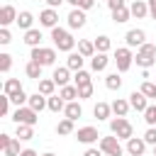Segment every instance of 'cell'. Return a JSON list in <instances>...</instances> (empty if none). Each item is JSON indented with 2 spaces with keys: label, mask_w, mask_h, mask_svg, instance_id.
Masks as SVG:
<instances>
[{
  "label": "cell",
  "mask_w": 156,
  "mask_h": 156,
  "mask_svg": "<svg viewBox=\"0 0 156 156\" xmlns=\"http://www.w3.org/2000/svg\"><path fill=\"white\" fill-rule=\"evenodd\" d=\"M51 39H54V46H56L58 51H71V49L76 46V39L71 37V32H66V29H61V27H54V29H51Z\"/></svg>",
  "instance_id": "1"
},
{
  "label": "cell",
  "mask_w": 156,
  "mask_h": 156,
  "mask_svg": "<svg viewBox=\"0 0 156 156\" xmlns=\"http://www.w3.org/2000/svg\"><path fill=\"white\" fill-rule=\"evenodd\" d=\"M110 129H112V134L117 136V139H132L134 136V127H132V122L127 119V117H115L112 122H110Z\"/></svg>",
  "instance_id": "2"
},
{
  "label": "cell",
  "mask_w": 156,
  "mask_h": 156,
  "mask_svg": "<svg viewBox=\"0 0 156 156\" xmlns=\"http://www.w3.org/2000/svg\"><path fill=\"white\" fill-rule=\"evenodd\" d=\"M134 61H136V66H141V68L146 71L149 66H154V63H156V46L146 41L144 46H139V51H136Z\"/></svg>",
  "instance_id": "3"
},
{
  "label": "cell",
  "mask_w": 156,
  "mask_h": 156,
  "mask_svg": "<svg viewBox=\"0 0 156 156\" xmlns=\"http://www.w3.org/2000/svg\"><path fill=\"white\" fill-rule=\"evenodd\" d=\"M29 58L37 61L41 68H44V66H51V63L56 61V49H49V46H34Z\"/></svg>",
  "instance_id": "4"
},
{
  "label": "cell",
  "mask_w": 156,
  "mask_h": 156,
  "mask_svg": "<svg viewBox=\"0 0 156 156\" xmlns=\"http://www.w3.org/2000/svg\"><path fill=\"white\" fill-rule=\"evenodd\" d=\"M132 61H134V54H132V49H129V46H122V49H117V51H115V63H117V71H119V73L129 71Z\"/></svg>",
  "instance_id": "5"
},
{
  "label": "cell",
  "mask_w": 156,
  "mask_h": 156,
  "mask_svg": "<svg viewBox=\"0 0 156 156\" xmlns=\"http://www.w3.org/2000/svg\"><path fill=\"white\" fill-rule=\"evenodd\" d=\"M100 151L105 154V156H122V144H119V139L117 136H102L100 139Z\"/></svg>",
  "instance_id": "6"
},
{
  "label": "cell",
  "mask_w": 156,
  "mask_h": 156,
  "mask_svg": "<svg viewBox=\"0 0 156 156\" xmlns=\"http://www.w3.org/2000/svg\"><path fill=\"white\" fill-rule=\"evenodd\" d=\"M12 119H15L17 124H29V127H34L39 117H37V112L27 105V107H17V110H15V115H12Z\"/></svg>",
  "instance_id": "7"
},
{
  "label": "cell",
  "mask_w": 156,
  "mask_h": 156,
  "mask_svg": "<svg viewBox=\"0 0 156 156\" xmlns=\"http://www.w3.org/2000/svg\"><path fill=\"white\" fill-rule=\"evenodd\" d=\"M124 41H127V46L132 49V46H144L146 44V32L144 29H129L127 34H124Z\"/></svg>",
  "instance_id": "8"
},
{
  "label": "cell",
  "mask_w": 156,
  "mask_h": 156,
  "mask_svg": "<svg viewBox=\"0 0 156 156\" xmlns=\"http://www.w3.org/2000/svg\"><path fill=\"white\" fill-rule=\"evenodd\" d=\"M56 22H58V12H56L54 7H46V10H41V12H39V24H41V27L54 29V27H58Z\"/></svg>",
  "instance_id": "9"
},
{
  "label": "cell",
  "mask_w": 156,
  "mask_h": 156,
  "mask_svg": "<svg viewBox=\"0 0 156 156\" xmlns=\"http://www.w3.org/2000/svg\"><path fill=\"white\" fill-rule=\"evenodd\" d=\"M129 105H132V110H136V112H146V107H149V98H146L141 90H134V93L129 95Z\"/></svg>",
  "instance_id": "10"
},
{
  "label": "cell",
  "mask_w": 156,
  "mask_h": 156,
  "mask_svg": "<svg viewBox=\"0 0 156 156\" xmlns=\"http://www.w3.org/2000/svg\"><path fill=\"white\" fill-rule=\"evenodd\" d=\"M66 20H68V27H71V29H80V27L85 24V20H88V17H85V10L73 7V10L68 12V17H66Z\"/></svg>",
  "instance_id": "11"
},
{
  "label": "cell",
  "mask_w": 156,
  "mask_h": 156,
  "mask_svg": "<svg viewBox=\"0 0 156 156\" xmlns=\"http://www.w3.org/2000/svg\"><path fill=\"white\" fill-rule=\"evenodd\" d=\"M98 129L95 127H80L78 132H76V139L80 141V144H93V141H98Z\"/></svg>",
  "instance_id": "12"
},
{
  "label": "cell",
  "mask_w": 156,
  "mask_h": 156,
  "mask_svg": "<svg viewBox=\"0 0 156 156\" xmlns=\"http://www.w3.org/2000/svg\"><path fill=\"white\" fill-rule=\"evenodd\" d=\"M144 149H146L144 136H132V139L127 141V151H129L132 156H141V154H144Z\"/></svg>",
  "instance_id": "13"
},
{
  "label": "cell",
  "mask_w": 156,
  "mask_h": 156,
  "mask_svg": "<svg viewBox=\"0 0 156 156\" xmlns=\"http://www.w3.org/2000/svg\"><path fill=\"white\" fill-rule=\"evenodd\" d=\"M129 12H132V17L141 20V17L149 15V2H146V0H134V2L129 5Z\"/></svg>",
  "instance_id": "14"
},
{
  "label": "cell",
  "mask_w": 156,
  "mask_h": 156,
  "mask_svg": "<svg viewBox=\"0 0 156 156\" xmlns=\"http://www.w3.org/2000/svg\"><path fill=\"white\" fill-rule=\"evenodd\" d=\"M51 78H54V83H56V85H61V88H63V85H68V80H71V68H68V66H58V68L54 71V76H51Z\"/></svg>",
  "instance_id": "15"
},
{
  "label": "cell",
  "mask_w": 156,
  "mask_h": 156,
  "mask_svg": "<svg viewBox=\"0 0 156 156\" xmlns=\"http://www.w3.org/2000/svg\"><path fill=\"white\" fill-rule=\"evenodd\" d=\"M34 112H41L44 107H49V98L46 95H41V93H34V95H29V102H27Z\"/></svg>",
  "instance_id": "16"
},
{
  "label": "cell",
  "mask_w": 156,
  "mask_h": 156,
  "mask_svg": "<svg viewBox=\"0 0 156 156\" xmlns=\"http://www.w3.org/2000/svg\"><path fill=\"white\" fill-rule=\"evenodd\" d=\"M10 22H17V10L12 5H2V10H0V24L7 27Z\"/></svg>",
  "instance_id": "17"
},
{
  "label": "cell",
  "mask_w": 156,
  "mask_h": 156,
  "mask_svg": "<svg viewBox=\"0 0 156 156\" xmlns=\"http://www.w3.org/2000/svg\"><path fill=\"white\" fill-rule=\"evenodd\" d=\"M78 54L83 58H93L98 51H95V41H88V39H80L78 41Z\"/></svg>",
  "instance_id": "18"
},
{
  "label": "cell",
  "mask_w": 156,
  "mask_h": 156,
  "mask_svg": "<svg viewBox=\"0 0 156 156\" xmlns=\"http://www.w3.org/2000/svg\"><path fill=\"white\" fill-rule=\"evenodd\" d=\"M110 107H112L115 117H127V112H129V107H132V105H129V100H122V98H117V100H115Z\"/></svg>",
  "instance_id": "19"
},
{
  "label": "cell",
  "mask_w": 156,
  "mask_h": 156,
  "mask_svg": "<svg viewBox=\"0 0 156 156\" xmlns=\"http://www.w3.org/2000/svg\"><path fill=\"white\" fill-rule=\"evenodd\" d=\"M24 44L32 46V49H34V46H41V32L34 29V27H32L29 32H24Z\"/></svg>",
  "instance_id": "20"
},
{
  "label": "cell",
  "mask_w": 156,
  "mask_h": 156,
  "mask_svg": "<svg viewBox=\"0 0 156 156\" xmlns=\"http://www.w3.org/2000/svg\"><path fill=\"white\" fill-rule=\"evenodd\" d=\"M83 61H85V58H83L78 51H73V54H68V58H66V66H68L71 71H76V73H78V71H83Z\"/></svg>",
  "instance_id": "21"
},
{
  "label": "cell",
  "mask_w": 156,
  "mask_h": 156,
  "mask_svg": "<svg viewBox=\"0 0 156 156\" xmlns=\"http://www.w3.org/2000/svg\"><path fill=\"white\" fill-rule=\"evenodd\" d=\"M20 90H22V83H20L17 78H7L5 85H2V95H7V98H12V95L20 93Z\"/></svg>",
  "instance_id": "22"
},
{
  "label": "cell",
  "mask_w": 156,
  "mask_h": 156,
  "mask_svg": "<svg viewBox=\"0 0 156 156\" xmlns=\"http://www.w3.org/2000/svg\"><path fill=\"white\" fill-rule=\"evenodd\" d=\"M107 63H110L107 54H95V56L90 58V68H93V71H105Z\"/></svg>",
  "instance_id": "23"
},
{
  "label": "cell",
  "mask_w": 156,
  "mask_h": 156,
  "mask_svg": "<svg viewBox=\"0 0 156 156\" xmlns=\"http://www.w3.org/2000/svg\"><path fill=\"white\" fill-rule=\"evenodd\" d=\"M32 22H34V17H32V12H27V10H22V12L17 15V24H20V29L29 32V29H32Z\"/></svg>",
  "instance_id": "24"
},
{
  "label": "cell",
  "mask_w": 156,
  "mask_h": 156,
  "mask_svg": "<svg viewBox=\"0 0 156 156\" xmlns=\"http://www.w3.org/2000/svg\"><path fill=\"white\" fill-rule=\"evenodd\" d=\"M54 88H56L54 78H41V80H39V90H37V93H41V95L51 98V95H54Z\"/></svg>",
  "instance_id": "25"
},
{
  "label": "cell",
  "mask_w": 156,
  "mask_h": 156,
  "mask_svg": "<svg viewBox=\"0 0 156 156\" xmlns=\"http://www.w3.org/2000/svg\"><path fill=\"white\" fill-rule=\"evenodd\" d=\"M63 112H66V117H68V119H73V122H76V119L83 115V107L73 100V102H66V110H63Z\"/></svg>",
  "instance_id": "26"
},
{
  "label": "cell",
  "mask_w": 156,
  "mask_h": 156,
  "mask_svg": "<svg viewBox=\"0 0 156 156\" xmlns=\"http://www.w3.org/2000/svg\"><path fill=\"white\" fill-rule=\"evenodd\" d=\"M34 136V129L29 127V124H17V134H15V139H20V141H29Z\"/></svg>",
  "instance_id": "27"
},
{
  "label": "cell",
  "mask_w": 156,
  "mask_h": 156,
  "mask_svg": "<svg viewBox=\"0 0 156 156\" xmlns=\"http://www.w3.org/2000/svg\"><path fill=\"white\" fill-rule=\"evenodd\" d=\"M129 17H132V12H129V7H124V5H122V7H117V10H112V20H115L117 24L127 22Z\"/></svg>",
  "instance_id": "28"
},
{
  "label": "cell",
  "mask_w": 156,
  "mask_h": 156,
  "mask_svg": "<svg viewBox=\"0 0 156 156\" xmlns=\"http://www.w3.org/2000/svg\"><path fill=\"white\" fill-rule=\"evenodd\" d=\"M58 95H61V98H63L66 102H73V100L78 98V85H63Z\"/></svg>",
  "instance_id": "29"
},
{
  "label": "cell",
  "mask_w": 156,
  "mask_h": 156,
  "mask_svg": "<svg viewBox=\"0 0 156 156\" xmlns=\"http://www.w3.org/2000/svg\"><path fill=\"white\" fill-rule=\"evenodd\" d=\"M110 112H112V107H110L107 102H98V105L93 107V115H95L98 119H107V117H110Z\"/></svg>",
  "instance_id": "30"
},
{
  "label": "cell",
  "mask_w": 156,
  "mask_h": 156,
  "mask_svg": "<svg viewBox=\"0 0 156 156\" xmlns=\"http://www.w3.org/2000/svg\"><path fill=\"white\" fill-rule=\"evenodd\" d=\"M110 46H112L110 37H105V34H102V37H98V39H95V51H98V54H107V51H110Z\"/></svg>",
  "instance_id": "31"
},
{
  "label": "cell",
  "mask_w": 156,
  "mask_h": 156,
  "mask_svg": "<svg viewBox=\"0 0 156 156\" xmlns=\"http://www.w3.org/2000/svg\"><path fill=\"white\" fill-rule=\"evenodd\" d=\"M49 110H51V112H61V110H66V100H63L61 95H51V98H49Z\"/></svg>",
  "instance_id": "32"
},
{
  "label": "cell",
  "mask_w": 156,
  "mask_h": 156,
  "mask_svg": "<svg viewBox=\"0 0 156 156\" xmlns=\"http://www.w3.org/2000/svg\"><path fill=\"white\" fill-rule=\"evenodd\" d=\"M56 134H73V119H68V117H63L58 124H56Z\"/></svg>",
  "instance_id": "33"
},
{
  "label": "cell",
  "mask_w": 156,
  "mask_h": 156,
  "mask_svg": "<svg viewBox=\"0 0 156 156\" xmlns=\"http://www.w3.org/2000/svg\"><path fill=\"white\" fill-rule=\"evenodd\" d=\"M24 73H27L29 78H37V80H39V78H41V66H39L37 61H29V63L24 66Z\"/></svg>",
  "instance_id": "34"
},
{
  "label": "cell",
  "mask_w": 156,
  "mask_h": 156,
  "mask_svg": "<svg viewBox=\"0 0 156 156\" xmlns=\"http://www.w3.org/2000/svg\"><path fill=\"white\" fill-rule=\"evenodd\" d=\"M105 85H107L110 90H119V88H122V78H119V73H110V76L105 78Z\"/></svg>",
  "instance_id": "35"
},
{
  "label": "cell",
  "mask_w": 156,
  "mask_h": 156,
  "mask_svg": "<svg viewBox=\"0 0 156 156\" xmlns=\"http://www.w3.org/2000/svg\"><path fill=\"white\" fill-rule=\"evenodd\" d=\"M2 151H5V156H20V154H22V151H20V139H12Z\"/></svg>",
  "instance_id": "36"
},
{
  "label": "cell",
  "mask_w": 156,
  "mask_h": 156,
  "mask_svg": "<svg viewBox=\"0 0 156 156\" xmlns=\"http://www.w3.org/2000/svg\"><path fill=\"white\" fill-rule=\"evenodd\" d=\"M76 85H78V88L90 85V73H88V71H78V73H76Z\"/></svg>",
  "instance_id": "37"
},
{
  "label": "cell",
  "mask_w": 156,
  "mask_h": 156,
  "mask_svg": "<svg viewBox=\"0 0 156 156\" xmlns=\"http://www.w3.org/2000/svg\"><path fill=\"white\" fill-rule=\"evenodd\" d=\"M144 119H146V124H149V127H154V124H156V105H149V107H146Z\"/></svg>",
  "instance_id": "38"
},
{
  "label": "cell",
  "mask_w": 156,
  "mask_h": 156,
  "mask_svg": "<svg viewBox=\"0 0 156 156\" xmlns=\"http://www.w3.org/2000/svg\"><path fill=\"white\" fill-rule=\"evenodd\" d=\"M10 68H12V56L10 54H0V71L7 73Z\"/></svg>",
  "instance_id": "39"
},
{
  "label": "cell",
  "mask_w": 156,
  "mask_h": 156,
  "mask_svg": "<svg viewBox=\"0 0 156 156\" xmlns=\"http://www.w3.org/2000/svg\"><path fill=\"white\" fill-rule=\"evenodd\" d=\"M10 100H12L17 107H22V102H29V95H27V93H24V88H22V90H20V93H15Z\"/></svg>",
  "instance_id": "40"
},
{
  "label": "cell",
  "mask_w": 156,
  "mask_h": 156,
  "mask_svg": "<svg viewBox=\"0 0 156 156\" xmlns=\"http://www.w3.org/2000/svg\"><path fill=\"white\" fill-rule=\"evenodd\" d=\"M154 90H156V83H151V80H144L141 83V93L146 98H154Z\"/></svg>",
  "instance_id": "41"
},
{
  "label": "cell",
  "mask_w": 156,
  "mask_h": 156,
  "mask_svg": "<svg viewBox=\"0 0 156 156\" xmlns=\"http://www.w3.org/2000/svg\"><path fill=\"white\" fill-rule=\"evenodd\" d=\"M144 141H146V144H151V146H156V127H149V129H146Z\"/></svg>",
  "instance_id": "42"
},
{
  "label": "cell",
  "mask_w": 156,
  "mask_h": 156,
  "mask_svg": "<svg viewBox=\"0 0 156 156\" xmlns=\"http://www.w3.org/2000/svg\"><path fill=\"white\" fill-rule=\"evenodd\" d=\"M90 95H93V83H90V85H83V88H78V98H80V100H88Z\"/></svg>",
  "instance_id": "43"
},
{
  "label": "cell",
  "mask_w": 156,
  "mask_h": 156,
  "mask_svg": "<svg viewBox=\"0 0 156 156\" xmlns=\"http://www.w3.org/2000/svg\"><path fill=\"white\" fill-rule=\"evenodd\" d=\"M10 102H12V100H10L7 95L0 98V115H7V112H10Z\"/></svg>",
  "instance_id": "44"
},
{
  "label": "cell",
  "mask_w": 156,
  "mask_h": 156,
  "mask_svg": "<svg viewBox=\"0 0 156 156\" xmlns=\"http://www.w3.org/2000/svg\"><path fill=\"white\" fill-rule=\"evenodd\" d=\"M12 39H10V32H7V27H2L0 29V44H10Z\"/></svg>",
  "instance_id": "45"
},
{
  "label": "cell",
  "mask_w": 156,
  "mask_h": 156,
  "mask_svg": "<svg viewBox=\"0 0 156 156\" xmlns=\"http://www.w3.org/2000/svg\"><path fill=\"white\" fill-rule=\"evenodd\" d=\"M90 7H95V0H80L78 2V10H90Z\"/></svg>",
  "instance_id": "46"
},
{
  "label": "cell",
  "mask_w": 156,
  "mask_h": 156,
  "mask_svg": "<svg viewBox=\"0 0 156 156\" xmlns=\"http://www.w3.org/2000/svg\"><path fill=\"white\" fill-rule=\"evenodd\" d=\"M10 141H12V136H10V134H0V149H5Z\"/></svg>",
  "instance_id": "47"
},
{
  "label": "cell",
  "mask_w": 156,
  "mask_h": 156,
  "mask_svg": "<svg viewBox=\"0 0 156 156\" xmlns=\"http://www.w3.org/2000/svg\"><path fill=\"white\" fill-rule=\"evenodd\" d=\"M149 2V15H151V20H156V0H146Z\"/></svg>",
  "instance_id": "48"
},
{
  "label": "cell",
  "mask_w": 156,
  "mask_h": 156,
  "mask_svg": "<svg viewBox=\"0 0 156 156\" xmlns=\"http://www.w3.org/2000/svg\"><path fill=\"white\" fill-rule=\"evenodd\" d=\"M83 156H102V151H100V149H93V146H90V149H85V154H83Z\"/></svg>",
  "instance_id": "49"
},
{
  "label": "cell",
  "mask_w": 156,
  "mask_h": 156,
  "mask_svg": "<svg viewBox=\"0 0 156 156\" xmlns=\"http://www.w3.org/2000/svg\"><path fill=\"white\" fill-rule=\"evenodd\" d=\"M122 5H124V0H122V2H117V0H107V7H110V10H117V7H122Z\"/></svg>",
  "instance_id": "50"
},
{
  "label": "cell",
  "mask_w": 156,
  "mask_h": 156,
  "mask_svg": "<svg viewBox=\"0 0 156 156\" xmlns=\"http://www.w3.org/2000/svg\"><path fill=\"white\" fill-rule=\"evenodd\" d=\"M46 2H49V7H54V10H56V7H58L61 2H66V0H46Z\"/></svg>",
  "instance_id": "51"
},
{
  "label": "cell",
  "mask_w": 156,
  "mask_h": 156,
  "mask_svg": "<svg viewBox=\"0 0 156 156\" xmlns=\"http://www.w3.org/2000/svg\"><path fill=\"white\" fill-rule=\"evenodd\" d=\"M20 156H37V151H34V149H22Z\"/></svg>",
  "instance_id": "52"
},
{
  "label": "cell",
  "mask_w": 156,
  "mask_h": 156,
  "mask_svg": "<svg viewBox=\"0 0 156 156\" xmlns=\"http://www.w3.org/2000/svg\"><path fill=\"white\" fill-rule=\"evenodd\" d=\"M66 2H71L73 7H78V2H80V0H66Z\"/></svg>",
  "instance_id": "53"
},
{
  "label": "cell",
  "mask_w": 156,
  "mask_h": 156,
  "mask_svg": "<svg viewBox=\"0 0 156 156\" xmlns=\"http://www.w3.org/2000/svg\"><path fill=\"white\" fill-rule=\"evenodd\" d=\"M41 156H56V154H41Z\"/></svg>",
  "instance_id": "54"
},
{
  "label": "cell",
  "mask_w": 156,
  "mask_h": 156,
  "mask_svg": "<svg viewBox=\"0 0 156 156\" xmlns=\"http://www.w3.org/2000/svg\"><path fill=\"white\" fill-rule=\"evenodd\" d=\"M154 100H156V90H154Z\"/></svg>",
  "instance_id": "55"
},
{
  "label": "cell",
  "mask_w": 156,
  "mask_h": 156,
  "mask_svg": "<svg viewBox=\"0 0 156 156\" xmlns=\"http://www.w3.org/2000/svg\"><path fill=\"white\" fill-rule=\"evenodd\" d=\"M154 156H156V146H154Z\"/></svg>",
  "instance_id": "56"
},
{
  "label": "cell",
  "mask_w": 156,
  "mask_h": 156,
  "mask_svg": "<svg viewBox=\"0 0 156 156\" xmlns=\"http://www.w3.org/2000/svg\"><path fill=\"white\" fill-rule=\"evenodd\" d=\"M117 2H122V0H117Z\"/></svg>",
  "instance_id": "57"
}]
</instances>
